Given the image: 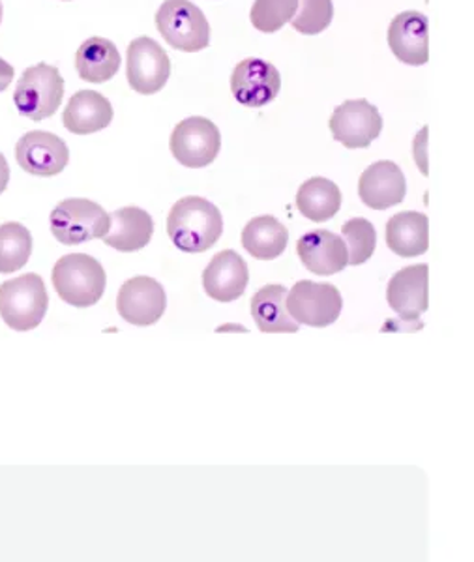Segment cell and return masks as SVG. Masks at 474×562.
Instances as JSON below:
<instances>
[{
    "label": "cell",
    "mask_w": 474,
    "mask_h": 562,
    "mask_svg": "<svg viewBox=\"0 0 474 562\" xmlns=\"http://www.w3.org/2000/svg\"><path fill=\"white\" fill-rule=\"evenodd\" d=\"M388 45L394 57L405 65H426L430 60L428 18L420 12H404L396 15L388 26Z\"/></svg>",
    "instance_id": "obj_16"
},
{
    "label": "cell",
    "mask_w": 474,
    "mask_h": 562,
    "mask_svg": "<svg viewBox=\"0 0 474 562\" xmlns=\"http://www.w3.org/2000/svg\"><path fill=\"white\" fill-rule=\"evenodd\" d=\"M407 193V182L394 161H375L365 169L359 182V195L373 211H386L402 203Z\"/></svg>",
    "instance_id": "obj_15"
},
{
    "label": "cell",
    "mask_w": 474,
    "mask_h": 562,
    "mask_svg": "<svg viewBox=\"0 0 474 562\" xmlns=\"http://www.w3.org/2000/svg\"><path fill=\"white\" fill-rule=\"evenodd\" d=\"M0 21H2V2H0Z\"/></svg>",
    "instance_id": "obj_33"
},
{
    "label": "cell",
    "mask_w": 474,
    "mask_h": 562,
    "mask_svg": "<svg viewBox=\"0 0 474 562\" xmlns=\"http://www.w3.org/2000/svg\"><path fill=\"white\" fill-rule=\"evenodd\" d=\"M169 147L180 166L201 169L218 158L222 134L205 116H190L174 126Z\"/></svg>",
    "instance_id": "obj_8"
},
{
    "label": "cell",
    "mask_w": 474,
    "mask_h": 562,
    "mask_svg": "<svg viewBox=\"0 0 474 562\" xmlns=\"http://www.w3.org/2000/svg\"><path fill=\"white\" fill-rule=\"evenodd\" d=\"M156 26L167 44L179 52H203L211 44L205 13L190 0H166L156 13Z\"/></svg>",
    "instance_id": "obj_6"
},
{
    "label": "cell",
    "mask_w": 474,
    "mask_h": 562,
    "mask_svg": "<svg viewBox=\"0 0 474 562\" xmlns=\"http://www.w3.org/2000/svg\"><path fill=\"white\" fill-rule=\"evenodd\" d=\"M383 130V116L379 109L365 100H349L334 109L330 132L334 139L347 148H365L377 139Z\"/></svg>",
    "instance_id": "obj_11"
},
{
    "label": "cell",
    "mask_w": 474,
    "mask_h": 562,
    "mask_svg": "<svg viewBox=\"0 0 474 562\" xmlns=\"http://www.w3.org/2000/svg\"><path fill=\"white\" fill-rule=\"evenodd\" d=\"M47 306L49 296L38 274H23L0 285V317L12 330H34L42 325Z\"/></svg>",
    "instance_id": "obj_3"
},
{
    "label": "cell",
    "mask_w": 474,
    "mask_h": 562,
    "mask_svg": "<svg viewBox=\"0 0 474 562\" xmlns=\"http://www.w3.org/2000/svg\"><path fill=\"white\" fill-rule=\"evenodd\" d=\"M426 147H428V126H424V128L418 132L417 137H415V143H413L415 161H417L418 169H420L424 175L430 173V169H428V154H426Z\"/></svg>",
    "instance_id": "obj_30"
},
{
    "label": "cell",
    "mask_w": 474,
    "mask_h": 562,
    "mask_svg": "<svg viewBox=\"0 0 474 562\" xmlns=\"http://www.w3.org/2000/svg\"><path fill=\"white\" fill-rule=\"evenodd\" d=\"M386 244L399 257H417L430 246V222L420 212H399L386 224Z\"/></svg>",
    "instance_id": "obj_21"
},
{
    "label": "cell",
    "mask_w": 474,
    "mask_h": 562,
    "mask_svg": "<svg viewBox=\"0 0 474 562\" xmlns=\"http://www.w3.org/2000/svg\"><path fill=\"white\" fill-rule=\"evenodd\" d=\"M334 18L332 0H298V10L293 18L296 33L315 36L327 31Z\"/></svg>",
    "instance_id": "obj_29"
},
{
    "label": "cell",
    "mask_w": 474,
    "mask_h": 562,
    "mask_svg": "<svg viewBox=\"0 0 474 562\" xmlns=\"http://www.w3.org/2000/svg\"><path fill=\"white\" fill-rule=\"evenodd\" d=\"M302 265L317 276L338 274L349 265L343 238L327 229L309 231L296 244Z\"/></svg>",
    "instance_id": "obj_18"
},
{
    "label": "cell",
    "mask_w": 474,
    "mask_h": 562,
    "mask_svg": "<svg viewBox=\"0 0 474 562\" xmlns=\"http://www.w3.org/2000/svg\"><path fill=\"white\" fill-rule=\"evenodd\" d=\"M76 68L87 83H105L121 70V53L110 40L89 38L78 49Z\"/></svg>",
    "instance_id": "obj_23"
},
{
    "label": "cell",
    "mask_w": 474,
    "mask_h": 562,
    "mask_svg": "<svg viewBox=\"0 0 474 562\" xmlns=\"http://www.w3.org/2000/svg\"><path fill=\"white\" fill-rule=\"evenodd\" d=\"M289 243V231L274 216L253 217L242 231V246L259 261H272L282 256Z\"/></svg>",
    "instance_id": "obj_24"
},
{
    "label": "cell",
    "mask_w": 474,
    "mask_h": 562,
    "mask_svg": "<svg viewBox=\"0 0 474 562\" xmlns=\"http://www.w3.org/2000/svg\"><path fill=\"white\" fill-rule=\"evenodd\" d=\"M224 233V217L208 199H180L167 216V235L187 254H203L218 243Z\"/></svg>",
    "instance_id": "obj_1"
},
{
    "label": "cell",
    "mask_w": 474,
    "mask_h": 562,
    "mask_svg": "<svg viewBox=\"0 0 474 562\" xmlns=\"http://www.w3.org/2000/svg\"><path fill=\"white\" fill-rule=\"evenodd\" d=\"M430 267L428 265H413L405 267L392 276L386 289V301L392 312L404 323L418 326L420 315L428 310L430 296Z\"/></svg>",
    "instance_id": "obj_13"
},
{
    "label": "cell",
    "mask_w": 474,
    "mask_h": 562,
    "mask_svg": "<svg viewBox=\"0 0 474 562\" xmlns=\"http://www.w3.org/2000/svg\"><path fill=\"white\" fill-rule=\"evenodd\" d=\"M287 289L278 283L264 285L251 299V317L261 333L295 334L298 323L287 312Z\"/></svg>",
    "instance_id": "obj_22"
},
{
    "label": "cell",
    "mask_w": 474,
    "mask_h": 562,
    "mask_svg": "<svg viewBox=\"0 0 474 562\" xmlns=\"http://www.w3.org/2000/svg\"><path fill=\"white\" fill-rule=\"evenodd\" d=\"M341 238L347 246L349 265H353V267H359L362 262L368 261L377 246L375 227L365 217H353L346 222L341 229Z\"/></svg>",
    "instance_id": "obj_27"
},
{
    "label": "cell",
    "mask_w": 474,
    "mask_h": 562,
    "mask_svg": "<svg viewBox=\"0 0 474 562\" xmlns=\"http://www.w3.org/2000/svg\"><path fill=\"white\" fill-rule=\"evenodd\" d=\"M13 81V68L12 65H8L7 60H2L0 58V92H4V90L10 87V83Z\"/></svg>",
    "instance_id": "obj_31"
},
{
    "label": "cell",
    "mask_w": 474,
    "mask_h": 562,
    "mask_svg": "<svg viewBox=\"0 0 474 562\" xmlns=\"http://www.w3.org/2000/svg\"><path fill=\"white\" fill-rule=\"evenodd\" d=\"M110 220V231L102 240L122 254H132L145 248L155 233L153 217L139 206H124L111 212Z\"/></svg>",
    "instance_id": "obj_19"
},
{
    "label": "cell",
    "mask_w": 474,
    "mask_h": 562,
    "mask_svg": "<svg viewBox=\"0 0 474 562\" xmlns=\"http://www.w3.org/2000/svg\"><path fill=\"white\" fill-rule=\"evenodd\" d=\"M248 281H250L248 265L233 249L219 251L203 272V288L206 294L218 302H233L240 299L248 288Z\"/></svg>",
    "instance_id": "obj_17"
},
{
    "label": "cell",
    "mask_w": 474,
    "mask_h": 562,
    "mask_svg": "<svg viewBox=\"0 0 474 562\" xmlns=\"http://www.w3.org/2000/svg\"><path fill=\"white\" fill-rule=\"evenodd\" d=\"M15 160L23 171L34 177H55L68 166L70 150L58 135L36 130L18 140Z\"/></svg>",
    "instance_id": "obj_14"
},
{
    "label": "cell",
    "mask_w": 474,
    "mask_h": 562,
    "mask_svg": "<svg viewBox=\"0 0 474 562\" xmlns=\"http://www.w3.org/2000/svg\"><path fill=\"white\" fill-rule=\"evenodd\" d=\"M280 89V71L263 58H246L233 70V97L246 108H263L267 103L274 102Z\"/></svg>",
    "instance_id": "obj_12"
},
{
    "label": "cell",
    "mask_w": 474,
    "mask_h": 562,
    "mask_svg": "<svg viewBox=\"0 0 474 562\" xmlns=\"http://www.w3.org/2000/svg\"><path fill=\"white\" fill-rule=\"evenodd\" d=\"M126 76L135 92L150 97L166 87L171 76V63L158 42L147 36L134 40L128 45Z\"/></svg>",
    "instance_id": "obj_9"
},
{
    "label": "cell",
    "mask_w": 474,
    "mask_h": 562,
    "mask_svg": "<svg viewBox=\"0 0 474 562\" xmlns=\"http://www.w3.org/2000/svg\"><path fill=\"white\" fill-rule=\"evenodd\" d=\"M340 206V188L323 177L306 180L296 193V209L312 222H327L338 214Z\"/></svg>",
    "instance_id": "obj_25"
},
{
    "label": "cell",
    "mask_w": 474,
    "mask_h": 562,
    "mask_svg": "<svg viewBox=\"0 0 474 562\" xmlns=\"http://www.w3.org/2000/svg\"><path fill=\"white\" fill-rule=\"evenodd\" d=\"M285 304L289 315L298 325L325 328L340 317L343 299L332 283L302 280L287 291Z\"/></svg>",
    "instance_id": "obj_7"
},
{
    "label": "cell",
    "mask_w": 474,
    "mask_h": 562,
    "mask_svg": "<svg viewBox=\"0 0 474 562\" xmlns=\"http://www.w3.org/2000/svg\"><path fill=\"white\" fill-rule=\"evenodd\" d=\"M53 237L65 246L103 238L110 231V214L90 199H65L49 216Z\"/></svg>",
    "instance_id": "obj_4"
},
{
    "label": "cell",
    "mask_w": 474,
    "mask_h": 562,
    "mask_svg": "<svg viewBox=\"0 0 474 562\" xmlns=\"http://www.w3.org/2000/svg\"><path fill=\"white\" fill-rule=\"evenodd\" d=\"M298 0H256L251 7V23L261 33H278L295 18Z\"/></svg>",
    "instance_id": "obj_28"
},
{
    "label": "cell",
    "mask_w": 474,
    "mask_h": 562,
    "mask_svg": "<svg viewBox=\"0 0 474 562\" xmlns=\"http://www.w3.org/2000/svg\"><path fill=\"white\" fill-rule=\"evenodd\" d=\"M33 254V237L25 225L8 222L0 225V274L23 269Z\"/></svg>",
    "instance_id": "obj_26"
},
{
    "label": "cell",
    "mask_w": 474,
    "mask_h": 562,
    "mask_svg": "<svg viewBox=\"0 0 474 562\" xmlns=\"http://www.w3.org/2000/svg\"><path fill=\"white\" fill-rule=\"evenodd\" d=\"M65 128L71 134H97L113 121V108L97 90H81L70 98L65 109Z\"/></svg>",
    "instance_id": "obj_20"
},
{
    "label": "cell",
    "mask_w": 474,
    "mask_h": 562,
    "mask_svg": "<svg viewBox=\"0 0 474 562\" xmlns=\"http://www.w3.org/2000/svg\"><path fill=\"white\" fill-rule=\"evenodd\" d=\"M166 289L160 281L148 276H135L124 281L116 296V312L122 319L134 326H150L166 314Z\"/></svg>",
    "instance_id": "obj_10"
},
{
    "label": "cell",
    "mask_w": 474,
    "mask_h": 562,
    "mask_svg": "<svg viewBox=\"0 0 474 562\" xmlns=\"http://www.w3.org/2000/svg\"><path fill=\"white\" fill-rule=\"evenodd\" d=\"M65 98V79L55 66L26 68L15 85L13 102L21 115L31 121H44L57 113Z\"/></svg>",
    "instance_id": "obj_5"
},
{
    "label": "cell",
    "mask_w": 474,
    "mask_h": 562,
    "mask_svg": "<svg viewBox=\"0 0 474 562\" xmlns=\"http://www.w3.org/2000/svg\"><path fill=\"white\" fill-rule=\"evenodd\" d=\"M53 288L74 307L94 306L105 293L108 276L102 265L87 254H68L55 262Z\"/></svg>",
    "instance_id": "obj_2"
},
{
    "label": "cell",
    "mask_w": 474,
    "mask_h": 562,
    "mask_svg": "<svg viewBox=\"0 0 474 562\" xmlns=\"http://www.w3.org/2000/svg\"><path fill=\"white\" fill-rule=\"evenodd\" d=\"M8 180H10V167H8L7 158L0 154V193L7 190Z\"/></svg>",
    "instance_id": "obj_32"
}]
</instances>
